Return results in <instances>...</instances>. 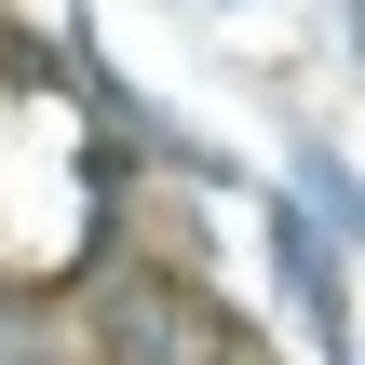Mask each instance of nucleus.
Returning a JSON list of instances; mask_svg holds the SVG:
<instances>
[{"label":"nucleus","instance_id":"1","mask_svg":"<svg viewBox=\"0 0 365 365\" xmlns=\"http://www.w3.org/2000/svg\"><path fill=\"white\" fill-rule=\"evenodd\" d=\"M95 352L108 365H217V352H244L230 325H217V298L190 284V271H108L95 284Z\"/></svg>","mask_w":365,"mask_h":365},{"label":"nucleus","instance_id":"2","mask_svg":"<svg viewBox=\"0 0 365 365\" xmlns=\"http://www.w3.org/2000/svg\"><path fill=\"white\" fill-rule=\"evenodd\" d=\"M271 257H284V284H298V298H312V325H325V339H339V257H325V230H312V217H298V203H271Z\"/></svg>","mask_w":365,"mask_h":365},{"label":"nucleus","instance_id":"3","mask_svg":"<svg viewBox=\"0 0 365 365\" xmlns=\"http://www.w3.org/2000/svg\"><path fill=\"white\" fill-rule=\"evenodd\" d=\"M27 352H41V312H27V298L0 284V365H27Z\"/></svg>","mask_w":365,"mask_h":365},{"label":"nucleus","instance_id":"4","mask_svg":"<svg viewBox=\"0 0 365 365\" xmlns=\"http://www.w3.org/2000/svg\"><path fill=\"white\" fill-rule=\"evenodd\" d=\"M27 365H54V352H27Z\"/></svg>","mask_w":365,"mask_h":365}]
</instances>
